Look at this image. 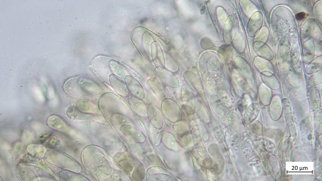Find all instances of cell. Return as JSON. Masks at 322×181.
<instances>
[{"label":"cell","mask_w":322,"mask_h":181,"mask_svg":"<svg viewBox=\"0 0 322 181\" xmlns=\"http://www.w3.org/2000/svg\"><path fill=\"white\" fill-rule=\"evenodd\" d=\"M63 88L66 93L73 96H78V93H81V90L83 91L78 83L77 80H76L75 79H71L66 81L64 85Z\"/></svg>","instance_id":"1"},{"label":"cell","mask_w":322,"mask_h":181,"mask_svg":"<svg viewBox=\"0 0 322 181\" xmlns=\"http://www.w3.org/2000/svg\"><path fill=\"white\" fill-rule=\"evenodd\" d=\"M112 87L119 95L124 96L127 93L126 85L123 80L118 76L111 74L109 78Z\"/></svg>","instance_id":"2"},{"label":"cell","mask_w":322,"mask_h":181,"mask_svg":"<svg viewBox=\"0 0 322 181\" xmlns=\"http://www.w3.org/2000/svg\"><path fill=\"white\" fill-rule=\"evenodd\" d=\"M78 83L83 90L87 91L92 93L97 92L98 89V85L92 81L80 78L77 80Z\"/></svg>","instance_id":"3"},{"label":"cell","mask_w":322,"mask_h":181,"mask_svg":"<svg viewBox=\"0 0 322 181\" xmlns=\"http://www.w3.org/2000/svg\"><path fill=\"white\" fill-rule=\"evenodd\" d=\"M66 113L68 117L71 119L87 118L90 116L80 111L77 107L71 106L68 108Z\"/></svg>","instance_id":"4"},{"label":"cell","mask_w":322,"mask_h":181,"mask_svg":"<svg viewBox=\"0 0 322 181\" xmlns=\"http://www.w3.org/2000/svg\"><path fill=\"white\" fill-rule=\"evenodd\" d=\"M97 156H96L95 162L99 168H100L102 166V167L101 168L102 169L104 168H106L105 167H107V166H109L108 165V163L106 160L103 156L98 155H97Z\"/></svg>","instance_id":"5"},{"label":"cell","mask_w":322,"mask_h":181,"mask_svg":"<svg viewBox=\"0 0 322 181\" xmlns=\"http://www.w3.org/2000/svg\"><path fill=\"white\" fill-rule=\"evenodd\" d=\"M305 15L306 14L305 12H300L296 15V18L298 20H301L304 18Z\"/></svg>","instance_id":"6"}]
</instances>
